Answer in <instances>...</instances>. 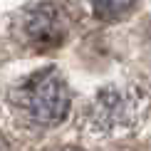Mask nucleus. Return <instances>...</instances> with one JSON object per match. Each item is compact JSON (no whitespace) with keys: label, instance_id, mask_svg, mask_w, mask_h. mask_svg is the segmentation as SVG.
<instances>
[{"label":"nucleus","instance_id":"f257e3e1","mask_svg":"<svg viewBox=\"0 0 151 151\" xmlns=\"http://www.w3.org/2000/svg\"><path fill=\"white\" fill-rule=\"evenodd\" d=\"M15 106L25 116H30L35 124L42 127H57L70 114V89L67 82L55 67H45L40 72H32L17 84L12 94Z\"/></svg>","mask_w":151,"mask_h":151},{"label":"nucleus","instance_id":"f03ea898","mask_svg":"<svg viewBox=\"0 0 151 151\" xmlns=\"http://www.w3.org/2000/svg\"><path fill=\"white\" fill-rule=\"evenodd\" d=\"M136 97L119 89L99 92L87 111V119L99 131H124L136 124Z\"/></svg>","mask_w":151,"mask_h":151},{"label":"nucleus","instance_id":"7ed1b4c3","mask_svg":"<svg viewBox=\"0 0 151 151\" xmlns=\"http://www.w3.org/2000/svg\"><path fill=\"white\" fill-rule=\"evenodd\" d=\"M25 37L37 50H52L67 37V15L57 3H40L25 15Z\"/></svg>","mask_w":151,"mask_h":151},{"label":"nucleus","instance_id":"20e7f679","mask_svg":"<svg viewBox=\"0 0 151 151\" xmlns=\"http://www.w3.org/2000/svg\"><path fill=\"white\" fill-rule=\"evenodd\" d=\"M134 0H92V10L99 20H116L131 10Z\"/></svg>","mask_w":151,"mask_h":151}]
</instances>
